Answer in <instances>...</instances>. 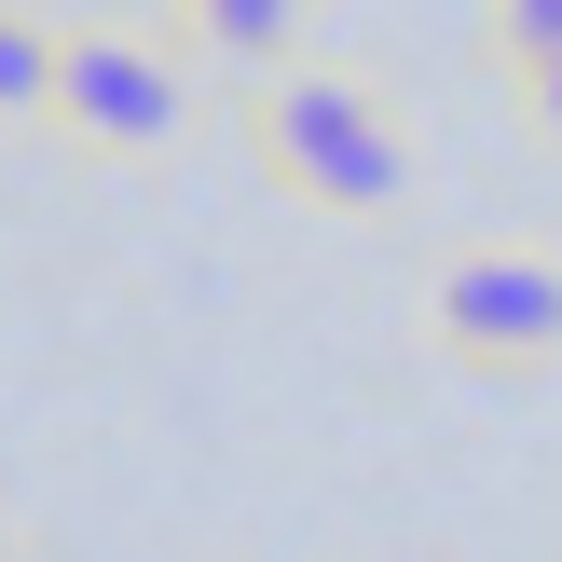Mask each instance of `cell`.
<instances>
[{"instance_id":"6da1fadb","label":"cell","mask_w":562,"mask_h":562,"mask_svg":"<svg viewBox=\"0 0 562 562\" xmlns=\"http://www.w3.org/2000/svg\"><path fill=\"white\" fill-rule=\"evenodd\" d=\"M247 124H261V165L302 192V206L384 220V206L412 192V137H398V110H384L371 82H344V69H274Z\"/></svg>"},{"instance_id":"7a4b0ae2","label":"cell","mask_w":562,"mask_h":562,"mask_svg":"<svg viewBox=\"0 0 562 562\" xmlns=\"http://www.w3.org/2000/svg\"><path fill=\"white\" fill-rule=\"evenodd\" d=\"M179 124H192V97H179V69H165L151 42H124V27H69V42H55V137H69V151L151 165Z\"/></svg>"},{"instance_id":"3957f363","label":"cell","mask_w":562,"mask_h":562,"mask_svg":"<svg viewBox=\"0 0 562 562\" xmlns=\"http://www.w3.org/2000/svg\"><path fill=\"white\" fill-rule=\"evenodd\" d=\"M426 316H439V344L467 371H549L562 357V261H536V247H467V261H439Z\"/></svg>"},{"instance_id":"277c9868","label":"cell","mask_w":562,"mask_h":562,"mask_svg":"<svg viewBox=\"0 0 562 562\" xmlns=\"http://www.w3.org/2000/svg\"><path fill=\"white\" fill-rule=\"evenodd\" d=\"M55 42H69V27H42L27 0H0V124H55Z\"/></svg>"},{"instance_id":"5b68a950","label":"cell","mask_w":562,"mask_h":562,"mask_svg":"<svg viewBox=\"0 0 562 562\" xmlns=\"http://www.w3.org/2000/svg\"><path fill=\"white\" fill-rule=\"evenodd\" d=\"M179 14H192V42L234 55V69H274V55L302 42V0H179Z\"/></svg>"},{"instance_id":"8992f818","label":"cell","mask_w":562,"mask_h":562,"mask_svg":"<svg viewBox=\"0 0 562 562\" xmlns=\"http://www.w3.org/2000/svg\"><path fill=\"white\" fill-rule=\"evenodd\" d=\"M494 42H508V69L562 55V0H494Z\"/></svg>"},{"instance_id":"52a82bcc","label":"cell","mask_w":562,"mask_h":562,"mask_svg":"<svg viewBox=\"0 0 562 562\" xmlns=\"http://www.w3.org/2000/svg\"><path fill=\"white\" fill-rule=\"evenodd\" d=\"M521 110H536V124L562 137V55H536V69H521Z\"/></svg>"},{"instance_id":"ba28073f","label":"cell","mask_w":562,"mask_h":562,"mask_svg":"<svg viewBox=\"0 0 562 562\" xmlns=\"http://www.w3.org/2000/svg\"><path fill=\"white\" fill-rule=\"evenodd\" d=\"M0 562H14V508H0Z\"/></svg>"}]
</instances>
